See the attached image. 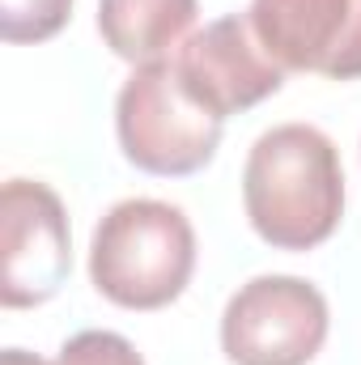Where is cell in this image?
<instances>
[{
	"label": "cell",
	"mask_w": 361,
	"mask_h": 365,
	"mask_svg": "<svg viewBox=\"0 0 361 365\" xmlns=\"http://www.w3.org/2000/svg\"><path fill=\"white\" fill-rule=\"evenodd\" d=\"M187 90L195 93L213 115H234L264 102L285 86V68L260 43L251 17H221L195 30L171 56Z\"/></svg>",
	"instance_id": "52a82bcc"
},
{
	"label": "cell",
	"mask_w": 361,
	"mask_h": 365,
	"mask_svg": "<svg viewBox=\"0 0 361 365\" xmlns=\"http://www.w3.org/2000/svg\"><path fill=\"white\" fill-rule=\"evenodd\" d=\"M56 365H145V361H141V353H136L123 336H115V331H81V336L64 340Z\"/></svg>",
	"instance_id": "30bf717a"
},
{
	"label": "cell",
	"mask_w": 361,
	"mask_h": 365,
	"mask_svg": "<svg viewBox=\"0 0 361 365\" xmlns=\"http://www.w3.org/2000/svg\"><path fill=\"white\" fill-rule=\"evenodd\" d=\"M225 119L213 115L195 93L187 90L175 60L141 64L115 102V132L123 145V158L162 179L195 175L213 162L221 145Z\"/></svg>",
	"instance_id": "3957f363"
},
{
	"label": "cell",
	"mask_w": 361,
	"mask_h": 365,
	"mask_svg": "<svg viewBox=\"0 0 361 365\" xmlns=\"http://www.w3.org/2000/svg\"><path fill=\"white\" fill-rule=\"evenodd\" d=\"M327 340V297L302 276H255L221 314L234 365H306Z\"/></svg>",
	"instance_id": "277c9868"
},
{
	"label": "cell",
	"mask_w": 361,
	"mask_h": 365,
	"mask_svg": "<svg viewBox=\"0 0 361 365\" xmlns=\"http://www.w3.org/2000/svg\"><path fill=\"white\" fill-rule=\"evenodd\" d=\"M195 0H98V34L128 64L171 60L195 26Z\"/></svg>",
	"instance_id": "ba28073f"
},
{
	"label": "cell",
	"mask_w": 361,
	"mask_h": 365,
	"mask_svg": "<svg viewBox=\"0 0 361 365\" xmlns=\"http://www.w3.org/2000/svg\"><path fill=\"white\" fill-rule=\"evenodd\" d=\"M251 230L276 251H310L327 242L345 212V170L336 145L310 123L264 132L243 170Z\"/></svg>",
	"instance_id": "6da1fadb"
},
{
	"label": "cell",
	"mask_w": 361,
	"mask_h": 365,
	"mask_svg": "<svg viewBox=\"0 0 361 365\" xmlns=\"http://www.w3.org/2000/svg\"><path fill=\"white\" fill-rule=\"evenodd\" d=\"M0 365H51V361L34 357V353H26V349H4V353H0Z\"/></svg>",
	"instance_id": "8fae6325"
},
{
	"label": "cell",
	"mask_w": 361,
	"mask_h": 365,
	"mask_svg": "<svg viewBox=\"0 0 361 365\" xmlns=\"http://www.w3.org/2000/svg\"><path fill=\"white\" fill-rule=\"evenodd\" d=\"M73 17V0H0L4 43H43Z\"/></svg>",
	"instance_id": "9c48e42d"
},
{
	"label": "cell",
	"mask_w": 361,
	"mask_h": 365,
	"mask_svg": "<svg viewBox=\"0 0 361 365\" xmlns=\"http://www.w3.org/2000/svg\"><path fill=\"white\" fill-rule=\"evenodd\" d=\"M195 272V230L166 200H119L93 230L90 280L123 310H162Z\"/></svg>",
	"instance_id": "7a4b0ae2"
},
{
	"label": "cell",
	"mask_w": 361,
	"mask_h": 365,
	"mask_svg": "<svg viewBox=\"0 0 361 365\" xmlns=\"http://www.w3.org/2000/svg\"><path fill=\"white\" fill-rule=\"evenodd\" d=\"M247 17L280 68L361 77V0H251Z\"/></svg>",
	"instance_id": "8992f818"
},
{
	"label": "cell",
	"mask_w": 361,
	"mask_h": 365,
	"mask_svg": "<svg viewBox=\"0 0 361 365\" xmlns=\"http://www.w3.org/2000/svg\"><path fill=\"white\" fill-rule=\"evenodd\" d=\"M68 212L47 182L9 179L0 191V302L43 306L68 280Z\"/></svg>",
	"instance_id": "5b68a950"
}]
</instances>
